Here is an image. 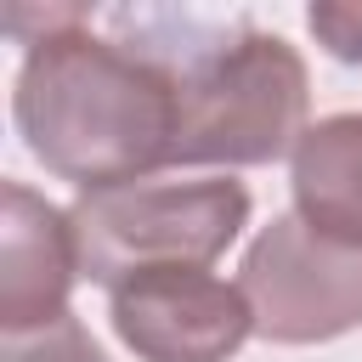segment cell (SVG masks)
<instances>
[{
	"label": "cell",
	"mask_w": 362,
	"mask_h": 362,
	"mask_svg": "<svg viewBox=\"0 0 362 362\" xmlns=\"http://www.w3.org/2000/svg\"><path fill=\"white\" fill-rule=\"evenodd\" d=\"M11 79V124L23 147L79 192L147 181L175 147V85L158 57L124 34H96L90 6L34 11Z\"/></svg>",
	"instance_id": "1"
},
{
	"label": "cell",
	"mask_w": 362,
	"mask_h": 362,
	"mask_svg": "<svg viewBox=\"0 0 362 362\" xmlns=\"http://www.w3.org/2000/svg\"><path fill=\"white\" fill-rule=\"evenodd\" d=\"M102 23L158 57L175 85L170 164H272L311 130V74L283 34L192 11H107Z\"/></svg>",
	"instance_id": "2"
},
{
	"label": "cell",
	"mask_w": 362,
	"mask_h": 362,
	"mask_svg": "<svg viewBox=\"0 0 362 362\" xmlns=\"http://www.w3.org/2000/svg\"><path fill=\"white\" fill-rule=\"evenodd\" d=\"M79 277L119 288L124 277L221 260L249 226V187L232 175H181V181H124L74 198Z\"/></svg>",
	"instance_id": "3"
},
{
	"label": "cell",
	"mask_w": 362,
	"mask_h": 362,
	"mask_svg": "<svg viewBox=\"0 0 362 362\" xmlns=\"http://www.w3.org/2000/svg\"><path fill=\"white\" fill-rule=\"evenodd\" d=\"M255 334L272 345H322L362 328V249L311 232L294 209L255 232L238 266Z\"/></svg>",
	"instance_id": "4"
},
{
	"label": "cell",
	"mask_w": 362,
	"mask_h": 362,
	"mask_svg": "<svg viewBox=\"0 0 362 362\" xmlns=\"http://www.w3.org/2000/svg\"><path fill=\"white\" fill-rule=\"evenodd\" d=\"M107 317L124 351L141 362H226L255 334L238 283L192 266H164L107 288Z\"/></svg>",
	"instance_id": "5"
},
{
	"label": "cell",
	"mask_w": 362,
	"mask_h": 362,
	"mask_svg": "<svg viewBox=\"0 0 362 362\" xmlns=\"http://www.w3.org/2000/svg\"><path fill=\"white\" fill-rule=\"evenodd\" d=\"M79 277L74 215L6 181V226H0V334L45 328L68 317V294Z\"/></svg>",
	"instance_id": "6"
},
{
	"label": "cell",
	"mask_w": 362,
	"mask_h": 362,
	"mask_svg": "<svg viewBox=\"0 0 362 362\" xmlns=\"http://www.w3.org/2000/svg\"><path fill=\"white\" fill-rule=\"evenodd\" d=\"M288 192L311 232L362 249V113H328L300 136L288 153Z\"/></svg>",
	"instance_id": "7"
},
{
	"label": "cell",
	"mask_w": 362,
	"mask_h": 362,
	"mask_svg": "<svg viewBox=\"0 0 362 362\" xmlns=\"http://www.w3.org/2000/svg\"><path fill=\"white\" fill-rule=\"evenodd\" d=\"M0 362H107L102 345L90 339V328L68 311L45 328H23V334H0Z\"/></svg>",
	"instance_id": "8"
},
{
	"label": "cell",
	"mask_w": 362,
	"mask_h": 362,
	"mask_svg": "<svg viewBox=\"0 0 362 362\" xmlns=\"http://www.w3.org/2000/svg\"><path fill=\"white\" fill-rule=\"evenodd\" d=\"M305 28L317 34V45H322L334 62L362 68V6H334V0H317V6L305 11Z\"/></svg>",
	"instance_id": "9"
}]
</instances>
